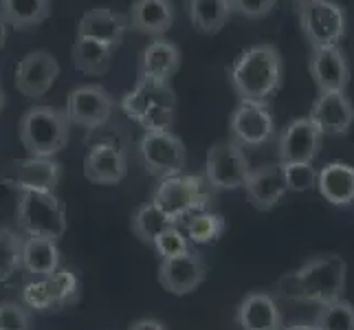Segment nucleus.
<instances>
[{"label": "nucleus", "instance_id": "nucleus-1", "mask_svg": "<svg viewBox=\"0 0 354 330\" xmlns=\"http://www.w3.org/2000/svg\"><path fill=\"white\" fill-rule=\"evenodd\" d=\"M231 86L240 100L268 102L284 80L282 53L273 44H253L236 57L229 71Z\"/></svg>", "mask_w": 354, "mask_h": 330}, {"label": "nucleus", "instance_id": "nucleus-2", "mask_svg": "<svg viewBox=\"0 0 354 330\" xmlns=\"http://www.w3.org/2000/svg\"><path fill=\"white\" fill-rule=\"evenodd\" d=\"M124 113L148 130H169L176 119V93L169 82L137 80L134 89L121 100Z\"/></svg>", "mask_w": 354, "mask_h": 330}, {"label": "nucleus", "instance_id": "nucleus-3", "mask_svg": "<svg viewBox=\"0 0 354 330\" xmlns=\"http://www.w3.org/2000/svg\"><path fill=\"white\" fill-rule=\"evenodd\" d=\"M212 185L205 174H174L158 178V185L152 194V203L163 210L174 223H180L187 216L209 210Z\"/></svg>", "mask_w": 354, "mask_h": 330}, {"label": "nucleus", "instance_id": "nucleus-4", "mask_svg": "<svg viewBox=\"0 0 354 330\" xmlns=\"http://www.w3.org/2000/svg\"><path fill=\"white\" fill-rule=\"evenodd\" d=\"M297 277L299 286V302L310 304H328L335 300H344L346 279H348V264L337 253H326L310 258L297 271H292Z\"/></svg>", "mask_w": 354, "mask_h": 330}, {"label": "nucleus", "instance_id": "nucleus-5", "mask_svg": "<svg viewBox=\"0 0 354 330\" xmlns=\"http://www.w3.org/2000/svg\"><path fill=\"white\" fill-rule=\"evenodd\" d=\"M16 223L22 236L59 240L66 231V207L53 192H20L16 205Z\"/></svg>", "mask_w": 354, "mask_h": 330}, {"label": "nucleus", "instance_id": "nucleus-6", "mask_svg": "<svg viewBox=\"0 0 354 330\" xmlns=\"http://www.w3.org/2000/svg\"><path fill=\"white\" fill-rule=\"evenodd\" d=\"M71 124L62 110L33 106L20 119V141L29 156H55L68 143Z\"/></svg>", "mask_w": 354, "mask_h": 330}, {"label": "nucleus", "instance_id": "nucleus-7", "mask_svg": "<svg viewBox=\"0 0 354 330\" xmlns=\"http://www.w3.org/2000/svg\"><path fill=\"white\" fill-rule=\"evenodd\" d=\"M295 14L313 48L339 44L346 38V11L335 0H295Z\"/></svg>", "mask_w": 354, "mask_h": 330}, {"label": "nucleus", "instance_id": "nucleus-8", "mask_svg": "<svg viewBox=\"0 0 354 330\" xmlns=\"http://www.w3.org/2000/svg\"><path fill=\"white\" fill-rule=\"evenodd\" d=\"M139 161L150 174L165 178L185 169L187 150L180 137L169 130H148L139 141Z\"/></svg>", "mask_w": 354, "mask_h": 330}, {"label": "nucleus", "instance_id": "nucleus-9", "mask_svg": "<svg viewBox=\"0 0 354 330\" xmlns=\"http://www.w3.org/2000/svg\"><path fill=\"white\" fill-rule=\"evenodd\" d=\"M249 158L234 139L218 141L207 150L205 178L212 190H238L249 174Z\"/></svg>", "mask_w": 354, "mask_h": 330}, {"label": "nucleus", "instance_id": "nucleus-10", "mask_svg": "<svg viewBox=\"0 0 354 330\" xmlns=\"http://www.w3.org/2000/svg\"><path fill=\"white\" fill-rule=\"evenodd\" d=\"M113 110H115V100L111 97V93H106L104 86L82 84V86L68 93L64 115L68 119V124L82 126L86 130H97L111 119Z\"/></svg>", "mask_w": 354, "mask_h": 330}, {"label": "nucleus", "instance_id": "nucleus-11", "mask_svg": "<svg viewBox=\"0 0 354 330\" xmlns=\"http://www.w3.org/2000/svg\"><path fill=\"white\" fill-rule=\"evenodd\" d=\"M59 178H62V165L53 156H29L9 163L0 172V181L18 194L27 190L55 192Z\"/></svg>", "mask_w": 354, "mask_h": 330}, {"label": "nucleus", "instance_id": "nucleus-12", "mask_svg": "<svg viewBox=\"0 0 354 330\" xmlns=\"http://www.w3.org/2000/svg\"><path fill=\"white\" fill-rule=\"evenodd\" d=\"M231 139L240 143L242 148H258L266 141H271L275 132V119L268 110L266 102H249L240 100L238 108L229 119Z\"/></svg>", "mask_w": 354, "mask_h": 330}, {"label": "nucleus", "instance_id": "nucleus-13", "mask_svg": "<svg viewBox=\"0 0 354 330\" xmlns=\"http://www.w3.org/2000/svg\"><path fill=\"white\" fill-rule=\"evenodd\" d=\"M324 132L310 117H299L286 124L279 134L277 152L279 163H308L315 161V156L322 150Z\"/></svg>", "mask_w": 354, "mask_h": 330}, {"label": "nucleus", "instance_id": "nucleus-14", "mask_svg": "<svg viewBox=\"0 0 354 330\" xmlns=\"http://www.w3.org/2000/svg\"><path fill=\"white\" fill-rule=\"evenodd\" d=\"M205 275L207 264L194 249L174 258H165L158 264V282L172 295H189L205 282Z\"/></svg>", "mask_w": 354, "mask_h": 330}, {"label": "nucleus", "instance_id": "nucleus-15", "mask_svg": "<svg viewBox=\"0 0 354 330\" xmlns=\"http://www.w3.org/2000/svg\"><path fill=\"white\" fill-rule=\"evenodd\" d=\"M57 75H59V62L55 59V55L44 51V48H38V51L27 53L18 62L16 86L24 97L38 100V97L48 93Z\"/></svg>", "mask_w": 354, "mask_h": 330}, {"label": "nucleus", "instance_id": "nucleus-16", "mask_svg": "<svg viewBox=\"0 0 354 330\" xmlns=\"http://www.w3.org/2000/svg\"><path fill=\"white\" fill-rule=\"evenodd\" d=\"M308 68L313 82L317 84L319 93H330V91H346L350 84V64L346 53L341 51L339 44H328V46H315Z\"/></svg>", "mask_w": 354, "mask_h": 330}, {"label": "nucleus", "instance_id": "nucleus-17", "mask_svg": "<svg viewBox=\"0 0 354 330\" xmlns=\"http://www.w3.org/2000/svg\"><path fill=\"white\" fill-rule=\"evenodd\" d=\"M242 187L247 192L249 205L255 207L258 212H271L288 194L284 169L279 163H268L249 169L247 181H244Z\"/></svg>", "mask_w": 354, "mask_h": 330}, {"label": "nucleus", "instance_id": "nucleus-18", "mask_svg": "<svg viewBox=\"0 0 354 330\" xmlns=\"http://www.w3.org/2000/svg\"><path fill=\"white\" fill-rule=\"evenodd\" d=\"M128 174L126 154L119 145L111 141H102L91 145L84 158V176L95 185H117Z\"/></svg>", "mask_w": 354, "mask_h": 330}, {"label": "nucleus", "instance_id": "nucleus-19", "mask_svg": "<svg viewBox=\"0 0 354 330\" xmlns=\"http://www.w3.org/2000/svg\"><path fill=\"white\" fill-rule=\"evenodd\" d=\"M324 134H346L354 124V106L346 91L319 93L308 115Z\"/></svg>", "mask_w": 354, "mask_h": 330}, {"label": "nucleus", "instance_id": "nucleus-20", "mask_svg": "<svg viewBox=\"0 0 354 330\" xmlns=\"http://www.w3.org/2000/svg\"><path fill=\"white\" fill-rule=\"evenodd\" d=\"M130 27L128 16L113 11L108 7H95L84 11V16L77 24V35L95 42H102L111 48H117L124 42V35Z\"/></svg>", "mask_w": 354, "mask_h": 330}, {"label": "nucleus", "instance_id": "nucleus-21", "mask_svg": "<svg viewBox=\"0 0 354 330\" xmlns=\"http://www.w3.org/2000/svg\"><path fill=\"white\" fill-rule=\"evenodd\" d=\"M236 322L240 330H282L284 328V317L279 311L277 302L273 295L262 291H253L249 295H244Z\"/></svg>", "mask_w": 354, "mask_h": 330}, {"label": "nucleus", "instance_id": "nucleus-22", "mask_svg": "<svg viewBox=\"0 0 354 330\" xmlns=\"http://www.w3.org/2000/svg\"><path fill=\"white\" fill-rule=\"evenodd\" d=\"M172 0H134L128 14V22L134 31L150 38H163L174 24Z\"/></svg>", "mask_w": 354, "mask_h": 330}, {"label": "nucleus", "instance_id": "nucleus-23", "mask_svg": "<svg viewBox=\"0 0 354 330\" xmlns=\"http://www.w3.org/2000/svg\"><path fill=\"white\" fill-rule=\"evenodd\" d=\"M180 68V48L165 38H154L143 48L139 59V77L152 82H169Z\"/></svg>", "mask_w": 354, "mask_h": 330}, {"label": "nucleus", "instance_id": "nucleus-24", "mask_svg": "<svg viewBox=\"0 0 354 330\" xmlns=\"http://www.w3.org/2000/svg\"><path fill=\"white\" fill-rule=\"evenodd\" d=\"M20 268L31 277H48L59 268L57 240L24 236L22 242V264Z\"/></svg>", "mask_w": 354, "mask_h": 330}, {"label": "nucleus", "instance_id": "nucleus-25", "mask_svg": "<svg viewBox=\"0 0 354 330\" xmlns=\"http://www.w3.org/2000/svg\"><path fill=\"white\" fill-rule=\"evenodd\" d=\"M317 190L337 207L354 203V167L346 163H328L317 174Z\"/></svg>", "mask_w": 354, "mask_h": 330}, {"label": "nucleus", "instance_id": "nucleus-26", "mask_svg": "<svg viewBox=\"0 0 354 330\" xmlns=\"http://www.w3.org/2000/svg\"><path fill=\"white\" fill-rule=\"evenodd\" d=\"M48 14L51 0H0V20L20 31L40 27Z\"/></svg>", "mask_w": 354, "mask_h": 330}, {"label": "nucleus", "instance_id": "nucleus-27", "mask_svg": "<svg viewBox=\"0 0 354 330\" xmlns=\"http://www.w3.org/2000/svg\"><path fill=\"white\" fill-rule=\"evenodd\" d=\"M113 51L115 48L106 46L102 42H95L88 38L77 35L73 42V64L84 75H106L113 64Z\"/></svg>", "mask_w": 354, "mask_h": 330}, {"label": "nucleus", "instance_id": "nucleus-28", "mask_svg": "<svg viewBox=\"0 0 354 330\" xmlns=\"http://www.w3.org/2000/svg\"><path fill=\"white\" fill-rule=\"evenodd\" d=\"M185 9L189 22L207 35L221 31L231 16L229 0H185Z\"/></svg>", "mask_w": 354, "mask_h": 330}, {"label": "nucleus", "instance_id": "nucleus-29", "mask_svg": "<svg viewBox=\"0 0 354 330\" xmlns=\"http://www.w3.org/2000/svg\"><path fill=\"white\" fill-rule=\"evenodd\" d=\"M130 227H132V234L137 236L143 244H150L152 247V242L161 236L165 229L178 227V223H174V220L169 218L163 210H158V207L150 201V203H145V205L134 210Z\"/></svg>", "mask_w": 354, "mask_h": 330}, {"label": "nucleus", "instance_id": "nucleus-30", "mask_svg": "<svg viewBox=\"0 0 354 330\" xmlns=\"http://www.w3.org/2000/svg\"><path fill=\"white\" fill-rule=\"evenodd\" d=\"M187 240L194 244H209L218 240L225 231V218L216 212L203 210L185 218Z\"/></svg>", "mask_w": 354, "mask_h": 330}, {"label": "nucleus", "instance_id": "nucleus-31", "mask_svg": "<svg viewBox=\"0 0 354 330\" xmlns=\"http://www.w3.org/2000/svg\"><path fill=\"white\" fill-rule=\"evenodd\" d=\"M24 236L11 227H0V282H7L20 271Z\"/></svg>", "mask_w": 354, "mask_h": 330}, {"label": "nucleus", "instance_id": "nucleus-32", "mask_svg": "<svg viewBox=\"0 0 354 330\" xmlns=\"http://www.w3.org/2000/svg\"><path fill=\"white\" fill-rule=\"evenodd\" d=\"M315 326L319 330H354V306L346 300L322 304L315 315Z\"/></svg>", "mask_w": 354, "mask_h": 330}, {"label": "nucleus", "instance_id": "nucleus-33", "mask_svg": "<svg viewBox=\"0 0 354 330\" xmlns=\"http://www.w3.org/2000/svg\"><path fill=\"white\" fill-rule=\"evenodd\" d=\"M46 282H48V288H51L55 311L71 306V304H77L82 286H80V277L75 273L59 271V268H57L53 275L46 277Z\"/></svg>", "mask_w": 354, "mask_h": 330}, {"label": "nucleus", "instance_id": "nucleus-34", "mask_svg": "<svg viewBox=\"0 0 354 330\" xmlns=\"http://www.w3.org/2000/svg\"><path fill=\"white\" fill-rule=\"evenodd\" d=\"M282 169H284L288 192H310L317 187V174L319 172H317L313 161H308V163H284Z\"/></svg>", "mask_w": 354, "mask_h": 330}, {"label": "nucleus", "instance_id": "nucleus-35", "mask_svg": "<svg viewBox=\"0 0 354 330\" xmlns=\"http://www.w3.org/2000/svg\"><path fill=\"white\" fill-rule=\"evenodd\" d=\"M20 300L24 306L33 311H55L51 288H48L46 277H35L33 282H27L20 293Z\"/></svg>", "mask_w": 354, "mask_h": 330}, {"label": "nucleus", "instance_id": "nucleus-36", "mask_svg": "<svg viewBox=\"0 0 354 330\" xmlns=\"http://www.w3.org/2000/svg\"><path fill=\"white\" fill-rule=\"evenodd\" d=\"M152 247L154 251L161 255V260L165 258H174V255H180V253H185L189 251V240L187 236L183 234V231L178 227H169L165 229L161 236H158L154 242H152Z\"/></svg>", "mask_w": 354, "mask_h": 330}, {"label": "nucleus", "instance_id": "nucleus-37", "mask_svg": "<svg viewBox=\"0 0 354 330\" xmlns=\"http://www.w3.org/2000/svg\"><path fill=\"white\" fill-rule=\"evenodd\" d=\"M0 330H31V313L18 302L0 304Z\"/></svg>", "mask_w": 354, "mask_h": 330}, {"label": "nucleus", "instance_id": "nucleus-38", "mask_svg": "<svg viewBox=\"0 0 354 330\" xmlns=\"http://www.w3.org/2000/svg\"><path fill=\"white\" fill-rule=\"evenodd\" d=\"M277 0H229L231 14H240L249 20H260L273 11Z\"/></svg>", "mask_w": 354, "mask_h": 330}, {"label": "nucleus", "instance_id": "nucleus-39", "mask_svg": "<svg viewBox=\"0 0 354 330\" xmlns=\"http://www.w3.org/2000/svg\"><path fill=\"white\" fill-rule=\"evenodd\" d=\"M128 330H167L163 322L158 320H152V317H145V320H139L134 322Z\"/></svg>", "mask_w": 354, "mask_h": 330}, {"label": "nucleus", "instance_id": "nucleus-40", "mask_svg": "<svg viewBox=\"0 0 354 330\" xmlns=\"http://www.w3.org/2000/svg\"><path fill=\"white\" fill-rule=\"evenodd\" d=\"M282 330H319L315 324H292V326H286Z\"/></svg>", "mask_w": 354, "mask_h": 330}, {"label": "nucleus", "instance_id": "nucleus-41", "mask_svg": "<svg viewBox=\"0 0 354 330\" xmlns=\"http://www.w3.org/2000/svg\"><path fill=\"white\" fill-rule=\"evenodd\" d=\"M5 42H7V24L0 20V48L5 46Z\"/></svg>", "mask_w": 354, "mask_h": 330}, {"label": "nucleus", "instance_id": "nucleus-42", "mask_svg": "<svg viewBox=\"0 0 354 330\" xmlns=\"http://www.w3.org/2000/svg\"><path fill=\"white\" fill-rule=\"evenodd\" d=\"M5 102H7V97H5V91H3V86H0V113H3Z\"/></svg>", "mask_w": 354, "mask_h": 330}]
</instances>
